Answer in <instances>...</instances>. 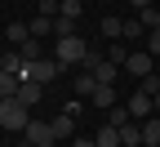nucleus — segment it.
<instances>
[{
	"label": "nucleus",
	"mask_w": 160,
	"mask_h": 147,
	"mask_svg": "<svg viewBox=\"0 0 160 147\" xmlns=\"http://www.w3.org/2000/svg\"><path fill=\"white\" fill-rule=\"evenodd\" d=\"M27 120H31V116H27V102L18 98V94H13V98H0V129L18 134V129H27Z\"/></svg>",
	"instance_id": "obj_1"
},
{
	"label": "nucleus",
	"mask_w": 160,
	"mask_h": 147,
	"mask_svg": "<svg viewBox=\"0 0 160 147\" xmlns=\"http://www.w3.org/2000/svg\"><path fill=\"white\" fill-rule=\"evenodd\" d=\"M53 58L62 62H85L89 58V45H85V36H53Z\"/></svg>",
	"instance_id": "obj_2"
},
{
	"label": "nucleus",
	"mask_w": 160,
	"mask_h": 147,
	"mask_svg": "<svg viewBox=\"0 0 160 147\" xmlns=\"http://www.w3.org/2000/svg\"><path fill=\"white\" fill-rule=\"evenodd\" d=\"M58 71H62L58 58H31V62H22V76H18V80H40V85H49Z\"/></svg>",
	"instance_id": "obj_3"
},
{
	"label": "nucleus",
	"mask_w": 160,
	"mask_h": 147,
	"mask_svg": "<svg viewBox=\"0 0 160 147\" xmlns=\"http://www.w3.org/2000/svg\"><path fill=\"white\" fill-rule=\"evenodd\" d=\"M27 143L53 147V143H58V138H53V125H49V120H27Z\"/></svg>",
	"instance_id": "obj_4"
},
{
	"label": "nucleus",
	"mask_w": 160,
	"mask_h": 147,
	"mask_svg": "<svg viewBox=\"0 0 160 147\" xmlns=\"http://www.w3.org/2000/svg\"><path fill=\"white\" fill-rule=\"evenodd\" d=\"M151 62H156V58H151L147 49H129V58H125V71H129V76H138V80H142V76L151 71Z\"/></svg>",
	"instance_id": "obj_5"
},
{
	"label": "nucleus",
	"mask_w": 160,
	"mask_h": 147,
	"mask_svg": "<svg viewBox=\"0 0 160 147\" xmlns=\"http://www.w3.org/2000/svg\"><path fill=\"white\" fill-rule=\"evenodd\" d=\"M125 107H129V116H133V120H147V116H156V102H151V94H142V89H138V94L125 102Z\"/></svg>",
	"instance_id": "obj_6"
},
{
	"label": "nucleus",
	"mask_w": 160,
	"mask_h": 147,
	"mask_svg": "<svg viewBox=\"0 0 160 147\" xmlns=\"http://www.w3.org/2000/svg\"><path fill=\"white\" fill-rule=\"evenodd\" d=\"M49 125H53V138H58V143H67V138H76V116H71V112H62V116H53Z\"/></svg>",
	"instance_id": "obj_7"
},
{
	"label": "nucleus",
	"mask_w": 160,
	"mask_h": 147,
	"mask_svg": "<svg viewBox=\"0 0 160 147\" xmlns=\"http://www.w3.org/2000/svg\"><path fill=\"white\" fill-rule=\"evenodd\" d=\"M18 98H22L27 107H36V102L45 98V85H40V80H22V85H18Z\"/></svg>",
	"instance_id": "obj_8"
},
{
	"label": "nucleus",
	"mask_w": 160,
	"mask_h": 147,
	"mask_svg": "<svg viewBox=\"0 0 160 147\" xmlns=\"http://www.w3.org/2000/svg\"><path fill=\"white\" fill-rule=\"evenodd\" d=\"M89 98H93V107H102V112H107V107H116V102H120V98H116V85H98V89H93Z\"/></svg>",
	"instance_id": "obj_9"
},
{
	"label": "nucleus",
	"mask_w": 160,
	"mask_h": 147,
	"mask_svg": "<svg viewBox=\"0 0 160 147\" xmlns=\"http://www.w3.org/2000/svg\"><path fill=\"white\" fill-rule=\"evenodd\" d=\"M142 147H160V116L142 120Z\"/></svg>",
	"instance_id": "obj_10"
},
{
	"label": "nucleus",
	"mask_w": 160,
	"mask_h": 147,
	"mask_svg": "<svg viewBox=\"0 0 160 147\" xmlns=\"http://www.w3.org/2000/svg\"><path fill=\"white\" fill-rule=\"evenodd\" d=\"M120 40H133V45H138V40H147V27L138 23V18H125V31H120Z\"/></svg>",
	"instance_id": "obj_11"
},
{
	"label": "nucleus",
	"mask_w": 160,
	"mask_h": 147,
	"mask_svg": "<svg viewBox=\"0 0 160 147\" xmlns=\"http://www.w3.org/2000/svg\"><path fill=\"white\" fill-rule=\"evenodd\" d=\"M18 85H22V80H18L13 71H5V67H0V98H13V94H18Z\"/></svg>",
	"instance_id": "obj_12"
},
{
	"label": "nucleus",
	"mask_w": 160,
	"mask_h": 147,
	"mask_svg": "<svg viewBox=\"0 0 160 147\" xmlns=\"http://www.w3.org/2000/svg\"><path fill=\"white\" fill-rule=\"evenodd\" d=\"M93 89H98V80H93V71H80V76H76V98H89Z\"/></svg>",
	"instance_id": "obj_13"
},
{
	"label": "nucleus",
	"mask_w": 160,
	"mask_h": 147,
	"mask_svg": "<svg viewBox=\"0 0 160 147\" xmlns=\"http://www.w3.org/2000/svg\"><path fill=\"white\" fill-rule=\"evenodd\" d=\"M27 36H31V27H27V23H9V31H5V40H9V45H13V49H18V45H22V40H27Z\"/></svg>",
	"instance_id": "obj_14"
},
{
	"label": "nucleus",
	"mask_w": 160,
	"mask_h": 147,
	"mask_svg": "<svg viewBox=\"0 0 160 147\" xmlns=\"http://www.w3.org/2000/svg\"><path fill=\"white\" fill-rule=\"evenodd\" d=\"M138 23H142L147 31H156V27H160V5H147V9H138Z\"/></svg>",
	"instance_id": "obj_15"
},
{
	"label": "nucleus",
	"mask_w": 160,
	"mask_h": 147,
	"mask_svg": "<svg viewBox=\"0 0 160 147\" xmlns=\"http://www.w3.org/2000/svg\"><path fill=\"white\" fill-rule=\"evenodd\" d=\"M98 147H120V129L116 125H102L98 129Z\"/></svg>",
	"instance_id": "obj_16"
},
{
	"label": "nucleus",
	"mask_w": 160,
	"mask_h": 147,
	"mask_svg": "<svg viewBox=\"0 0 160 147\" xmlns=\"http://www.w3.org/2000/svg\"><path fill=\"white\" fill-rule=\"evenodd\" d=\"M133 116H129V107H120V102H116V107H107V125H116V129H120V125H129Z\"/></svg>",
	"instance_id": "obj_17"
},
{
	"label": "nucleus",
	"mask_w": 160,
	"mask_h": 147,
	"mask_svg": "<svg viewBox=\"0 0 160 147\" xmlns=\"http://www.w3.org/2000/svg\"><path fill=\"white\" fill-rule=\"evenodd\" d=\"M31 36H53V18L36 13V18H31Z\"/></svg>",
	"instance_id": "obj_18"
},
{
	"label": "nucleus",
	"mask_w": 160,
	"mask_h": 147,
	"mask_svg": "<svg viewBox=\"0 0 160 147\" xmlns=\"http://www.w3.org/2000/svg\"><path fill=\"white\" fill-rule=\"evenodd\" d=\"M53 36H76V18L58 13V18H53Z\"/></svg>",
	"instance_id": "obj_19"
},
{
	"label": "nucleus",
	"mask_w": 160,
	"mask_h": 147,
	"mask_svg": "<svg viewBox=\"0 0 160 147\" xmlns=\"http://www.w3.org/2000/svg\"><path fill=\"white\" fill-rule=\"evenodd\" d=\"M138 89H142V94H151V98H156V94H160V76H156V71H147L142 80H138Z\"/></svg>",
	"instance_id": "obj_20"
},
{
	"label": "nucleus",
	"mask_w": 160,
	"mask_h": 147,
	"mask_svg": "<svg viewBox=\"0 0 160 147\" xmlns=\"http://www.w3.org/2000/svg\"><path fill=\"white\" fill-rule=\"evenodd\" d=\"M120 31H125L120 18H102V36H107V40H120Z\"/></svg>",
	"instance_id": "obj_21"
},
{
	"label": "nucleus",
	"mask_w": 160,
	"mask_h": 147,
	"mask_svg": "<svg viewBox=\"0 0 160 147\" xmlns=\"http://www.w3.org/2000/svg\"><path fill=\"white\" fill-rule=\"evenodd\" d=\"M18 49H22V58L31 62V58H40V40H36V36H27V40H22Z\"/></svg>",
	"instance_id": "obj_22"
},
{
	"label": "nucleus",
	"mask_w": 160,
	"mask_h": 147,
	"mask_svg": "<svg viewBox=\"0 0 160 147\" xmlns=\"http://www.w3.org/2000/svg\"><path fill=\"white\" fill-rule=\"evenodd\" d=\"M142 49H147L151 58H160V27H156V31H147V40H142Z\"/></svg>",
	"instance_id": "obj_23"
},
{
	"label": "nucleus",
	"mask_w": 160,
	"mask_h": 147,
	"mask_svg": "<svg viewBox=\"0 0 160 147\" xmlns=\"http://www.w3.org/2000/svg\"><path fill=\"white\" fill-rule=\"evenodd\" d=\"M111 62H120V67H125V58H129V49H125V40H111V54H107Z\"/></svg>",
	"instance_id": "obj_24"
},
{
	"label": "nucleus",
	"mask_w": 160,
	"mask_h": 147,
	"mask_svg": "<svg viewBox=\"0 0 160 147\" xmlns=\"http://www.w3.org/2000/svg\"><path fill=\"white\" fill-rule=\"evenodd\" d=\"M62 13H67V18H80V13H85V5H80V0H62Z\"/></svg>",
	"instance_id": "obj_25"
},
{
	"label": "nucleus",
	"mask_w": 160,
	"mask_h": 147,
	"mask_svg": "<svg viewBox=\"0 0 160 147\" xmlns=\"http://www.w3.org/2000/svg\"><path fill=\"white\" fill-rule=\"evenodd\" d=\"M71 147H98V138H76Z\"/></svg>",
	"instance_id": "obj_26"
},
{
	"label": "nucleus",
	"mask_w": 160,
	"mask_h": 147,
	"mask_svg": "<svg viewBox=\"0 0 160 147\" xmlns=\"http://www.w3.org/2000/svg\"><path fill=\"white\" fill-rule=\"evenodd\" d=\"M129 5H133V9H147V5H156V0H129Z\"/></svg>",
	"instance_id": "obj_27"
},
{
	"label": "nucleus",
	"mask_w": 160,
	"mask_h": 147,
	"mask_svg": "<svg viewBox=\"0 0 160 147\" xmlns=\"http://www.w3.org/2000/svg\"><path fill=\"white\" fill-rule=\"evenodd\" d=\"M151 102H156V116H160V94H156V98H151Z\"/></svg>",
	"instance_id": "obj_28"
},
{
	"label": "nucleus",
	"mask_w": 160,
	"mask_h": 147,
	"mask_svg": "<svg viewBox=\"0 0 160 147\" xmlns=\"http://www.w3.org/2000/svg\"><path fill=\"white\" fill-rule=\"evenodd\" d=\"M120 147H142V143H120Z\"/></svg>",
	"instance_id": "obj_29"
},
{
	"label": "nucleus",
	"mask_w": 160,
	"mask_h": 147,
	"mask_svg": "<svg viewBox=\"0 0 160 147\" xmlns=\"http://www.w3.org/2000/svg\"><path fill=\"white\" fill-rule=\"evenodd\" d=\"M0 62H5V45H0Z\"/></svg>",
	"instance_id": "obj_30"
},
{
	"label": "nucleus",
	"mask_w": 160,
	"mask_h": 147,
	"mask_svg": "<svg viewBox=\"0 0 160 147\" xmlns=\"http://www.w3.org/2000/svg\"><path fill=\"white\" fill-rule=\"evenodd\" d=\"M53 147H58V143H53Z\"/></svg>",
	"instance_id": "obj_31"
}]
</instances>
